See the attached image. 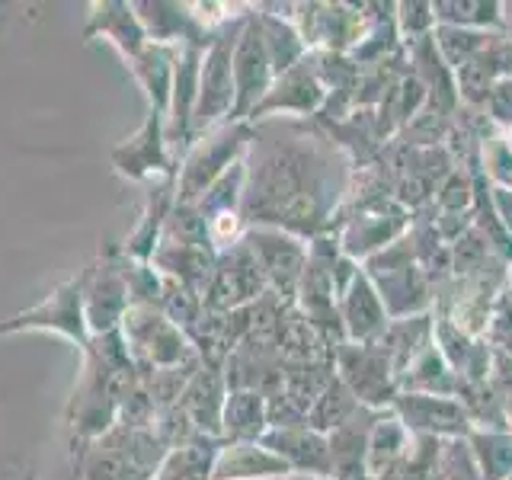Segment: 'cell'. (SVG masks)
Segmentation results:
<instances>
[{
    "label": "cell",
    "instance_id": "cell-1",
    "mask_svg": "<svg viewBox=\"0 0 512 480\" xmlns=\"http://www.w3.org/2000/svg\"><path fill=\"white\" fill-rule=\"evenodd\" d=\"M164 442L144 426H122L100 436L84 464L77 468V480H154V471L164 464Z\"/></svg>",
    "mask_w": 512,
    "mask_h": 480
},
{
    "label": "cell",
    "instance_id": "cell-2",
    "mask_svg": "<svg viewBox=\"0 0 512 480\" xmlns=\"http://www.w3.org/2000/svg\"><path fill=\"white\" fill-rule=\"evenodd\" d=\"M125 349L132 359H144L154 368H176L186 359V340L170 317L157 314L151 304H132L122 317Z\"/></svg>",
    "mask_w": 512,
    "mask_h": 480
},
{
    "label": "cell",
    "instance_id": "cell-3",
    "mask_svg": "<svg viewBox=\"0 0 512 480\" xmlns=\"http://www.w3.org/2000/svg\"><path fill=\"white\" fill-rule=\"evenodd\" d=\"M247 128L244 125H231L221 128V132H212L208 138H202L196 148L189 151L180 180H176V189H180V205H196L208 189L215 186V180L231 167L234 154L244 148L247 141Z\"/></svg>",
    "mask_w": 512,
    "mask_h": 480
},
{
    "label": "cell",
    "instance_id": "cell-4",
    "mask_svg": "<svg viewBox=\"0 0 512 480\" xmlns=\"http://www.w3.org/2000/svg\"><path fill=\"white\" fill-rule=\"evenodd\" d=\"M231 71H234V109L228 119L237 122L244 116H253V109L266 100L272 77H276L266 42H263V32L256 23H250L240 32L234 55H231Z\"/></svg>",
    "mask_w": 512,
    "mask_h": 480
},
{
    "label": "cell",
    "instance_id": "cell-5",
    "mask_svg": "<svg viewBox=\"0 0 512 480\" xmlns=\"http://www.w3.org/2000/svg\"><path fill=\"white\" fill-rule=\"evenodd\" d=\"M61 330L68 333L71 340H77L87 349V320H84V276L68 279L61 288H55V295H48L39 308L23 311L0 324V333H13V330Z\"/></svg>",
    "mask_w": 512,
    "mask_h": 480
},
{
    "label": "cell",
    "instance_id": "cell-6",
    "mask_svg": "<svg viewBox=\"0 0 512 480\" xmlns=\"http://www.w3.org/2000/svg\"><path fill=\"white\" fill-rule=\"evenodd\" d=\"M234 39H212L199 68V96L192 109V122L199 128H212L218 119H228L234 109V71H231Z\"/></svg>",
    "mask_w": 512,
    "mask_h": 480
},
{
    "label": "cell",
    "instance_id": "cell-7",
    "mask_svg": "<svg viewBox=\"0 0 512 480\" xmlns=\"http://www.w3.org/2000/svg\"><path fill=\"white\" fill-rule=\"evenodd\" d=\"M112 164L128 180H154L160 173H170L167 141H164V116L148 112V122L138 128L135 138H128L112 151Z\"/></svg>",
    "mask_w": 512,
    "mask_h": 480
},
{
    "label": "cell",
    "instance_id": "cell-8",
    "mask_svg": "<svg viewBox=\"0 0 512 480\" xmlns=\"http://www.w3.org/2000/svg\"><path fill=\"white\" fill-rule=\"evenodd\" d=\"M263 445L272 455H279L292 471H308L320 480H330V442L317 429L304 426H282L269 429L263 436Z\"/></svg>",
    "mask_w": 512,
    "mask_h": 480
},
{
    "label": "cell",
    "instance_id": "cell-9",
    "mask_svg": "<svg viewBox=\"0 0 512 480\" xmlns=\"http://www.w3.org/2000/svg\"><path fill=\"white\" fill-rule=\"evenodd\" d=\"M397 410L404 413V423L407 429L423 432V436L436 439V432L442 436H464L468 432V413H464L461 404L439 394H404L397 400Z\"/></svg>",
    "mask_w": 512,
    "mask_h": 480
},
{
    "label": "cell",
    "instance_id": "cell-10",
    "mask_svg": "<svg viewBox=\"0 0 512 480\" xmlns=\"http://www.w3.org/2000/svg\"><path fill=\"white\" fill-rule=\"evenodd\" d=\"M260 263L263 276L272 279L279 288H285V295H292V288L301 279V269H304V247L298 240L285 237L282 231H253L250 234V244H247Z\"/></svg>",
    "mask_w": 512,
    "mask_h": 480
},
{
    "label": "cell",
    "instance_id": "cell-11",
    "mask_svg": "<svg viewBox=\"0 0 512 480\" xmlns=\"http://www.w3.org/2000/svg\"><path fill=\"white\" fill-rule=\"evenodd\" d=\"M90 23L84 29V36H103L106 42H112L122 52L125 61H135L144 48H148V32H144L135 7L128 4H93L90 7Z\"/></svg>",
    "mask_w": 512,
    "mask_h": 480
},
{
    "label": "cell",
    "instance_id": "cell-12",
    "mask_svg": "<svg viewBox=\"0 0 512 480\" xmlns=\"http://www.w3.org/2000/svg\"><path fill=\"white\" fill-rule=\"evenodd\" d=\"M292 468L272 455L269 448L256 442H231L215 455L212 480H263V477H285Z\"/></svg>",
    "mask_w": 512,
    "mask_h": 480
},
{
    "label": "cell",
    "instance_id": "cell-13",
    "mask_svg": "<svg viewBox=\"0 0 512 480\" xmlns=\"http://www.w3.org/2000/svg\"><path fill=\"white\" fill-rule=\"evenodd\" d=\"M263 269L256 263L250 247H240L228 256V263H221L212 282V308H237L240 301L253 298L263 285Z\"/></svg>",
    "mask_w": 512,
    "mask_h": 480
},
{
    "label": "cell",
    "instance_id": "cell-14",
    "mask_svg": "<svg viewBox=\"0 0 512 480\" xmlns=\"http://www.w3.org/2000/svg\"><path fill=\"white\" fill-rule=\"evenodd\" d=\"M128 68L135 71V77L141 80L144 93L148 100L154 103V112H164L170 109V93H173V71H176V55L170 45H157L148 42V48L135 58L128 61Z\"/></svg>",
    "mask_w": 512,
    "mask_h": 480
},
{
    "label": "cell",
    "instance_id": "cell-15",
    "mask_svg": "<svg viewBox=\"0 0 512 480\" xmlns=\"http://www.w3.org/2000/svg\"><path fill=\"white\" fill-rule=\"evenodd\" d=\"M221 423H224V432H228L234 442H253L263 432V423H266L263 397L256 391L228 394L224 410H221Z\"/></svg>",
    "mask_w": 512,
    "mask_h": 480
},
{
    "label": "cell",
    "instance_id": "cell-16",
    "mask_svg": "<svg viewBox=\"0 0 512 480\" xmlns=\"http://www.w3.org/2000/svg\"><path fill=\"white\" fill-rule=\"evenodd\" d=\"M407 426L400 420H375L372 436H368V477H381L388 468L407 455Z\"/></svg>",
    "mask_w": 512,
    "mask_h": 480
},
{
    "label": "cell",
    "instance_id": "cell-17",
    "mask_svg": "<svg viewBox=\"0 0 512 480\" xmlns=\"http://www.w3.org/2000/svg\"><path fill=\"white\" fill-rule=\"evenodd\" d=\"M346 320H349V330L352 336H372L378 330H384V304L381 295L372 288L365 276L352 279L349 288V298H346Z\"/></svg>",
    "mask_w": 512,
    "mask_h": 480
},
{
    "label": "cell",
    "instance_id": "cell-18",
    "mask_svg": "<svg viewBox=\"0 0 512 480\" xmlns=\"http://www.w3.org/2000/svg\"><path fill=\"white\" fill-rule=\"evenodd\" d=\"M471 455L484 480H509L512 477V436L503 432H474Z\"/></svg>",
    "mask_w": 512,
    "mask_h": 480
},
{
    "label": "cell",
    "instance_id": "cell-19",
    "mask_svg": "<svg viewBox=\"0 0 512 480\" xmlns=\"http://www.w3.org/2000/svg\"><path fill=\"white\" fill-rule=\"evenodd\" d=\"M452 180H455V183H461V199H471V192H468L471 186L461 180V173H455ZM445 192H452V196H445V199H442V205H448V208H458V205H461V202H458V196H455L458 189H445Z\"/></svg>",
    "mask_w": 512,
    "mask_h": 480
},
{
    "label": "cell",
    "instance_id": "cell-20",
    "mask_svg": "<svg viewBox=\"0 0 512 480\" xmlns=\"http://www.w3.org/2000/svg\"><path fill=\"white\" fill-rule=\"evenodd\" d=\"M506 151L512 154V128H509V135H506Z\"/></svg>",
    "mask_w": 512,
    "mask_h": 480
},
{
    "label": "cell",
    "instance_id": "cell-21",
    "mask_svg": "<svg viewBox=\"0 0 512 480\" xmlns=\"http://www.w3.org/2000/svg\"><path fill=\"white\" fill-rule=\"evenodd\" d=\"M292 480H308V477H304V474H301V477H292Z\"/></svg>",
    "mask_w": 512,
    "mask_h": 480
}]
</instances>
